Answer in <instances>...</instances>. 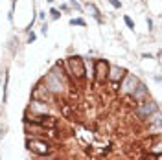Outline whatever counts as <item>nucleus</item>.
Segmentation results:
<instances>
[{"mask_svg": "<svg viewBox=\"0 0 162 160\" xmlns=\"http://www.w3.org/2000/svg\"><path fill=\"white\" fill-rule=\"evenodd\" d=\"M48 2H54V0H48Z\"/></svg>", "mask_w": 162, "mask_h": 160, "instance_id": "nucleus-20", "label": "nucleus"}, {"mask_svg": "<svg viewBox=\"0 0 162 160\" xmlns=\"http://www.w3.org/2000/svg\"><path fill=\"white\" fill-rule=\"evenodd\" d=\"M138 85V77L133 76V74H125L124 79L120 81V92L124 96H131V92L134 90V87Z\"/></svg>", "mask_w": 162, "mask_h": 160, "instance_id": "nucleus-6", "label": "nucleus"}, {"mask_svg": "<svg viewBox=\"0 0 162 160\" xmlns=\"http://www.w3.org/2000/svg\"><path fill=\"white\" fill-rule=\"evenodd\" d=\"M61 9H63V11H70V8H68L66 4H63V6H61Z\"/></svg>", "mask_w": 162, "mask_h": 160, "instance_id": "nucleus-19", "label": "nucleus"}, {"mask_svg": "<svg viewBox=\"0 0 162 160\" xmlns=\"http://www.w3.org/2000/svg\"><path fill=\"white\" fill-rule=\"evenodd\" d=\"M35 41V33H30V37H28V42H33Z\"/></svg>", "mask_w": 162, "mask_h": 160, "instance_id": "nucleus-17", "label": "nucleus"}, {"mask_svg": "<svg viewBox=\"0 0 162 160\" xmlns=\"http://www.w3.org/2000/svg\"><path fill=\"white\" fill-rule=\"evenodd\" d=\"M57 100V107L61 109V112H63V116L64 118H70V120H74V116H76V114H74V109L70 107V103H68L66 100H59V98H55Z\"/></svg>", "mask_w": 162, "mask_h": 160, "instance_id": "nucleus-9", "label": "nucleus"}, {"mask_svg": "<svg viewBox=\"0 0 162 160\" xmlns=\"http://www.w3.org/2000/svg\"><path fill=\"white\" fill-rule=\"evenodd\" d=\"M50 15H52V18H54V20H57V18L61 17V13H59V9H50Z\"/></svg>", "mask_w": 162, "mask_h": 160, "instance_id": "nucleus-14", "label": "nucleus"}, {"mask_svg": "<svg viewBox=\"0 0 162 160\" xmlns=\"http://www.w3.org/2000/svg\"><path fill=\"white\" fill-rule=\"evenodd\" d=\"M125 74H127L125 68H120V66H109L107 79H109V81H122Z\"/></svg>", "mask_w": 162, "mask_h": 160, "instance_id": "nucleus-8", "label": "nucleus"}, {"mask_svg": "<svg viewBox=\"0 0 162 160\" xmlns=\"http://www.w3.org/2000/svg\"><path fill=\"white\" fill-rule=\"evenodd\" d=\"M87 9H88V11H92V15H94V18H96V20L100 22V24H101V22H103V18H101V13H100V9H98V8H96L94 4H90V2L87 4Z\"/></svg>", "mask_w": 162, "mask_h": 160, "instance_id": "nucleus-10", "label": "nucleus"}, {"mask_svg": "<svg viewBox=\"0 0 162 160\" xmlns=\"http://www.w3.org/2000/svg\"><path fill=\"white\" fill-rule=\"evenodd\" d=\"M134 112H136V116H138V118L146 120V118L153 116L155 112H158V105H157L155 101H151V100H146V101H142V103H136Z\"/></svg>", "mask_w": 162, "mask_h": 160, "instance_id": "nucleus-3", "label": "nucleus"}, {"mask_svg": "<svg viewBox=\"0 0 162 160\" xmlns=\"http://www.w3.org/2000/svg\"><path fill=\"white\" fill-rule=\"evenodd\" d=\"M124 22H125V24H127V28H131V30L134 28V22L131 20V17H127V15H125V17H124Z\"/></svg>", "mask_w": 162, "mask_h": 160, "instance_id": "nucleus-13", "label": "nucleus"}, {"mask_svg": "<svg viewBox=\"0 0 162 160\" xmlns=\"http://www.w3.org/2000/svg\"><path fill=\"white\" fill-rule=\"evenodd\" d=\"M70 24H72V26H81V28H85L87 22H85L83 18H70Z\"/></svg>", "mask_w": 162, "mask_h": 160, "instance_id": "nucleus-11", "label": "nucleus"}, {"mask_svg": "<svg viewBox=\"0 0 162 160\" xmlns=\"http://www.w3.org/2000/svg\"><path fill=\"white\" fill-rule=\"evenodd\" d=\"M66 70L70 74L74 83H83L87 77V70H85V63L79 55H70L66 59Z\"/></svg>", "mask_w": 162, "mask_h": 160, "instance_id": "nucleus-1", "label": "nucleus"}, {"mask_svg": "<svg viewBox=\"0 0 162 160\" xmlns=\"http://www.w3.org/2000/svg\"><path fill=\"white\" fill-rule=\"evenodd\" d=\"M70 6H72V8H74L76 11H83V8H81V6H79V4L76 2V0H70Z\"/></svg>", "mask_w": 162, "mask_h": 160, "instance_id": "nucleus-15", "label": "nucleus"}, {"mask_svg": "<svg viewBox=\"0 0 162 160\" xmlns=\"http://www.w3.org/2000/svg\"><path fill=\"white\" fill-rule=\"evenodd\" d=\"M131 100H133L134 103H142V101L149 100V92H147V87H146L144 83H140V81H138V85L134 87V90L131 92Z\"/></svg>", "mask_w": 162, "mask_h": 160, "instance_id": "nucleus-7", "label": "nucleus"}, {"mask_svg": "<svg viewBox=\"0 0 162 160\" xmlns=\"http://www.w3.org/2000/svg\"><path fill=\"white\" fill-rule=\"evenodd\" d=\"M55 96L50 92L48 87H44L42 81H39L35 87H33V92H31V100L35 101H42V103H50V100H54Z\"/></svg>", "mask_w": 162, "mask_h": 160, "instance_id": "nucleus-4", "label": "nucleus"}, {"mask_svg": "<svg viewBox=\"0 0 162 160\" xmlns=\"http://www.w3.org/2000/svg\"><path fill=\"white\" fill-rule=\"evenodd\" d=\"M109 2H111V6H114L116 9H120V8H122V2H120V0H109Z\"/></svg>", "mask_w": 162, "mask_h": 160, "instance_id": "nucleus-16", "label": "nucleus"}, {"mask_svg": "<svg viewBox=\"0 0 162 160\" xmlns=\"http://www.w3.org/2000/svg\"><path fill=\"white\" fill-rule=\"evenodd\" d=\"M109 61L107 59H96L94 61V79L96 83H105L109 74Z\"/></svg>", "mask_w": 162, "mask_h": 160, "instance_id": "nucleus-5", "label": "nucleus"}, {"mask_svg": "<svg viewBox=\"0 0 162 160\" xmlns=\"http://www.w3.org/2000/svg\"><path fill=\"white\" fill-rule=\"evenodd\" d=\"M26 145H28V149H30L31 153H35V155H39V156H48V155L54 153V145H52L48 140L37 138V136H35V138H31V140H28Z\"/></svg>", "mask_w": 162, "mask_h": 160, "instance_id": "nucleus-2", "label": "nucleus"}, {"mask_svg": "<svg viewBox=\"0 0 162 160\" xmlns=\"http://www.w3.org/2000/svg\"><path fill=\"white\" fill-rule=\"evenodd\" d=\"M147 26H149V30H153V20L151 18H147Z\"/></svg>", "mask_w": 162, "mask_h": 160, "instance_id": "nucleus-18", "label": "nucleus"}, {"mask_svg": "<svg viewBox=\"0 0 162 160\" xmlns=\"http://www.w3.org/2000/svg\"><path fill=\"white\" fill-rule=\"evenodd\" d=\"M111 90L112 92H118L120 90V81H111Z\"/></svg>", "mask_w": 162, "mask_h": 160, "instance_id": "nucleus-12", "label": "nucleus"}]
</instances>
